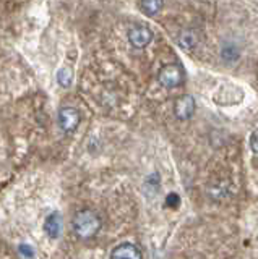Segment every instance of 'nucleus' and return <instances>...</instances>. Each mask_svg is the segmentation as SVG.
Listing matches in <instances>:
<instances>
[{"mask_svg":"<svg viewBox=\"0 0 258 259\" xmlns=\"http://www.w3.org/2000/svg\"><path fill=\"white\" fill-rule=\"evenodd\" d=\"M44 232L51 238H59L62 234V216L59 212H52L44 222Z\"/></svg>","mask_w":258,"mask_h":259,"instance_id":"obj_7","label":"nucleus"},{"mask_svg":"<svg viewBox=\"0 0 258 259\" xmlns=\"http://www.w3.org/2000/svg\"><path fill=\"white\" fill-rule=\"evenodd\" d=\"M159 83L166 88V90H174L182 84L184 81V68L179 64H167L159 70Z\"/></svg>","mask_w":258,"mask_h":259,"instance_id":"obj_2","label":"nucleus"},{"mask_svg":"<svg viewBox=\"0 0 258 259\" xmlns=\"http://www.w3.org/2000/svg\"><path fill=\"white\" fill-rule=\"evenodd\" d=\"M237 57H239V54H237L235 49H232V47H226V49L222 50V58L227 60V62H234Z\"/></svg>","mask_w":258,"mask_h":259,"instance_id":"obj_12","label":"nucleus"},{"mask_svg":"<svg viewBox=\"0 0 258 259\" xmlns=\"http://www.w3.org/2000/svg\"><path fill=\"white\" fill-rule=\"evenodd\" d=\"M57 81L60 86L64 88H70L73 83V70L70 66H64L57 72Z\"/></svg>","mask_w":258,"mask_h":259,"instance_id":"obj_10","label":"nucleus"},{"mask_svg":"<svg viewBox=\"0 0 258 259\" xmlns=\"http://www.w3.org/2000/svg\"><path fill=\"white\" fill-rule=\"evenodd\" d=\"M177 44L185 50H193L196 44H198V36L192 30H184L177 38Z\"/></svg>","mask_w":258,"mask_h":259,"instance_id":"obj_8","label":"nucleus"},{"mask_svg":"<svg viewBox=\"0 0 258 259\" xmlns=\"http://www.w3.org/2000/svg\"><path fill=\"white\" fill-rule=\"evenodd\" d=\"M256 136H258L256 132H253L252 136H250V148H252V152H253V154L258 152V148H256Z\"/></svg>","mask_w":258,"mask_h":259,"instance_id":"obj_14","label":"nucleus"},{"mask_svg":"<svg viewBox=\"0 0 258 259\" xmlns=\"http://www.w3.org/2000/svg\"><path fill=\"white\" fill-rule=\"evenodd\" d=\"M164 6V0H141V12L148 16L156 15Z\"/></svg>","mask_w":258,"mask_h":259,"instance_id":"obj_9","label":"nucleus"},{"mask_svg":"<svg viewBox=\"0 0 258 259\" xmlns=\"http://www.w3.org/2000/svg\"><path fill=\"white\" fill-rule=\"evenodd\" d=\"M80 124V112L73 107H62L59 110V125L65 133H72Z\"/></svg>","mask_w":258,"mask_h":259,"instance_id":"obj_3","label":"nucleus"},{"mask_svg":"<svg viewBox=\"0 0 258 259\" xmlns=\"http://www.w3.org/2000/svg\"><path fill=\"white\" fill-rule=\"evenodd\" d=\"M128 40L135 49H143L153 40V32L146 26H133L128 31Z\"/></svg>","mask_w":258,"mask_h":259,"instance_id":"obj_5","label":"nucleus"},{"mask_svg":"<svg viewBox=\"0 0 258 259\" xmlns=\"http://www.w3.org/2000/svg\"><path fill=\"white\" fill-rule=\"evenodd\" d=\"M195 108H196L195 99L190 94L180 96L174 102V114L179 120H188L195 114Z\"/></svg>","mask_w":258,"mask_h":259,"instance_id":"obj_4","label":"nucleus"},{"mask_svg":"<svg viewBox=\"0 0 258 259\" xmlns=\"http://www.w3.org/2000/svg\"><path fill=\"white\" fill-rule=\"evenodd\" d=\"M166 204L171 209H177L180 206V198L179 194H175V193H171V194H167L166 198Z\"/></svg>","mask_w":258,"mask_h":259,"instance_id":"obj_11","label":"nucleus"},{"mask_svg":"<svg viewBox=\"0 0 258 259\" xmlns=\"http://www.w3.org/2000/svg\"><path fill=\"white\" fill-rule=\"evenodd\" d=\"M20 251H22L26 258H35V251H33V248L28 246V244H20Z\"/></svg>","mask_w":258,"mask_h":259,"instance_id":"obj_13","label":"nucleus"},{"mask_svg":"<svg viewBox=\"0 0 258 259\" xmlns=\"http://www.w3.org/2000/svg\"><path fill=\"white\" fill-rule=\"evenodd\" d=\"M101 227H103V220H101L98 212H94L91 209L78 210L72 219V228L75 235L78 238H85V240L96 235Z\"/></svg>","mask_w":258,"mask_h":259,"instance_id":"obj_1","label":"nucleus"},{"mask_svg":"<svg viewBox=\"0 0 258 259\" xmlns=\"http://www.w3.org/2000/svg\"><path fill=\"white\" fill-rule=\"evenodd\" d=\"M109 259H143V254H141V251L137 244L120 243L112 250Z\"/></svg>","mask_w":258,"mask_h":259,"instance_id":"obj_6","label":"nucleus"}]
</instances>
